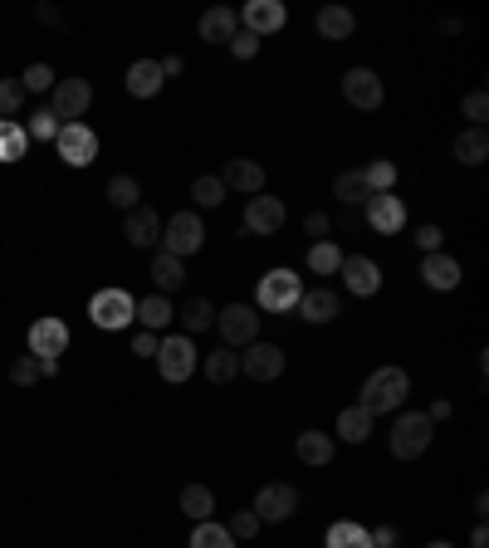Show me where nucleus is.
<instances>
[{"instance_id":"f257e3e1","label":"nucleus","mask_w":489,"mask_h":548,"mask_svg":"<svg viewBox=\"0 0 489 548\" xmlns=\"http://www.w3.org/2000/svg\"><path fill=\"white\" fill-rule=\"evenodd\" d=\"M406 392H411V377L401 372V367H377L367 382H362V397H357V407L367 411L372 421L382 416V411H397L406 402Z\"/></svg>"},{"instance_id":"f03ea898","label":"nucleus","mask_w":489,"mask_h":548,"mask_svg":"<svg viewBox=\"0 0 489 548\" xmlns=\"http://www.w3.org/2000/svg\"><path fill=\"white\" fill-rule=\"evenodd\" d=\"M431 436H436V421H431L426 411H401L397 426H392V456H397V460L426 456Z\"/></svg>"},{"instance_id":"7ed1b4c3","label":"nucleus","mask_w":489,"mask_h":548,"mask_svg":"<svg viewBox=\"0 0 489 548\" xmlns=\"http://www.w3.org/2000/svg\"><path fill=\"white\" fill-rule=\"evenodd\" d=\"M255 299H260L265 314H294V304L304 299V279L294 270H269L255 289Z\"/></svg>"},{"instance_id":"20e7f679","label":"nucleus","mask_w":489,"mask_h":548,"mask_svg":"<svg viewBox=\"0 0 489 548\" xmlns=\"http://www.w3.org/2000/svg\"><path fill=\"white\" fill-rule=\"evenodd\" d=\"M201 245H206V221H201L196 211H177V216L162 226V250H167V255H177V260L196 255Z\"/></svg>"},{"instance_id":"39448f33","label":"nucleus","mask_w":489,"mask_h":548,"mask_svg":"<svg viewBox=\"0 0 489 548\" xmlns=\"http://www.w3.org/2000/svg\"><path fill=\"white\" fill-rule=\"evenodd\" d=\"M157 372L167 382H191V372H196V343L186 333H167L157 343Z\"/></svg>"},{"instance_id":"423d86ee","label":"nucleus","mask_w":489,"mask_h":548,"mask_svg":"<svg viewBox=\"0 0 489 548\" xmlns=\"http://www.w3.org/2000/svg\"><path fill=\"white\" fill-rule=\"evenodd\" d=\"M133 309H137V299L128 289H98L89 299V319L98 323V328H108V333L128 328V323H133Z\"/></svg>"},{"instance_id":"0eeeda50","label":"nucleus","mask_w":489,"mask_h":548,"mask_svg":"<svg viewBox=\"0 0 489 548\" xmlns=\"http://www.w3.org/2000/svg\"><path fill=\"white\" fill-rule=\"evenodd\" d=\"M216 328H221L225 348H250L260 338V314H255V304H225L216 309Z\"/></svg>"},{"instance_id":"6e6552de","label":"nucleus","mask_w":489,"mask_h":548,"mask_svg":"<svg viewBox=\"0 0 489 548\" xmlns=\"http://www.w3.org/2000/svg\"><path fill=\"white\" fill-rule=\"evenodd\" d=\"M30 358H45V363H59V353H69V323L45 314V319L30 323Z\"/></svg>"},{"instance_id":"1a4fd4ad","label":"nucleus","mask_w":489,"mask_h":548,"mask_svg":"<svg viewBox=\"0 0 489 548\" xmlns=\"http://www.w3.org/2000/svg\"><path fill=\"white\" fill-rule=\"evenodd\" d=\"M54 103H49V113L59 118V123H79L84 113H89V103H93V89H89V79H59L54 84Z\"/></svg>"},{"instance_id":"9d476101","label":"nucleus","mask_w":489,"mask_h":548,"mask_svg":"<svg viewBox=\"0 0 489 548\" xmlns=\"http://www.w3.org/2000/svg\"><path fill=\"white\" fill-rule=\"evenodd\" d=\"M54 147H59V157L69 167H89L93 157H98V133H93L89 123H64L59 137H54Z\"/></svg>"},{"instance_id":"9b49d317","label":"nucleus","mask_w":489,"mask_h":548,"mask_svg":"<svg viewBox=\"0 0 489 548\" xmlns=\"http://www.w3.org/2000/svg\"><path fill=\"white\" fill-rule=\"evenodd\" d=\"M294 509H299V490L284 485V480H274V485H265V490L255 495V519H260V524H284Z\"/></svg>"},{"instance_id":"f8f14e48","label":"nucleus","mask_w":489,"mask_h":548,"mask_svg":"<svg viewBox=\"0 0 489 548\" xmlns=\"http://www.w3.org/2000/svg\"><path fill=\"white\" fill-rule=\"evenodd\" d=\"M343 98H348L353 108H362V113H372V108H382L387 89H382V79H377L372 69H348V74H343Z\"/></svg>"},{"instance_id":"ddd939ff","label":"nucleus","mask_w":489,"mask_h":548,"mask_svg":"<svg viewBox=\"0 0 489 548\" xmlns=\"http://www.w3.org/2000/svg\"><path fill=\"white\" fill-rule=\"evenodd\" d=\"M279 226H284V201H279V196L260 191V196L245 201V230H250V235H274Z\"/></svg>"},{"instance_id":"4468645a","label":"nucleus","mask_w":489,"mask_h":548,"mask_svg":"<svg viewBox=\"0 0 489 548\" xmlns=\"http://www.w3.org/2000/svg\"><path fill=\"white\" fill-rule=\"evenodd\" d=\"M240 372L255 377V382H274V377L284 372V353H279L274 343H260V338H255V343L240 353Z\"/></svg>"},{"instance_id":"2eb2a0df","label":"nucleus","mask_w":489,"mask_h":548,"mask_svg":"<svg viewBox=\"0 0 489 548\" xmlns=\"http://www.w3.org/2000/svg\"><path fill=\"white\" fill-rule=\"evenodd\" d=\"M240 20H245V30H250L255 40H265L274 30H284L289 10H284V0H250V5L240 10Z\"/></svg>"},{"instance_id":"dca6fc26","label":"nucleus","mask_w":489,"mask_h":548,"mask_svg":"<svg viewBox=\"0 0 489 548\" xmlns=\"http://www.w3.org/2000/svg\"><path fill=\"white\" fill-rule=\"evenodd\" d=\"M338 274H343L348 294H357V299H372V294L382 289V270H377L367 255H348V260L338 265Z\"/></svg>"},{"instance_id":"f3484780","label":"nucleus","mask_w":489,"mask_h":548,"mask_svg":"<svg viewBox=\"0 0 489 548\" xmlns=\"http://www.w3.org/2000/svg\"><path fill=\"white\" fill-rule=\"evenodd\" d=\"M362 206H367V226L377 230V235H392V230L406 226V206H401V196H392V191L367 196Z\"/></svg>"},{"instance_id":"a211bd4d","label":"nucleus","mask_w":489,"mask_h":548,"mask_svg":"<svg viewBox=\"0 0 489 548\" xmlns=\"http://www.w3.org/2000/svg\"><path fill=\"white\" fill-rule=\"evenodd\" d=\"M221 186H225V191H245V196H260V191H265V167H260V162H250V157H235V162H225Z\"/></svg>"},{"instance_id":"6ab92c4d","label":"nucleus","mask_w":489,"mask_h":548,"mask_svg":"<svg viewBox=\"0 0 489 548\" xmlns=\"http://www.w3.org/2000/svg\"><path fill=\"white\" fill-rule=\"evenodd\" d=\"M123 235L133 240L137 250H147V245H157V240H162V216H157L152 206H133V211H128V221H123Z\"/></svg>"},{"instance_id":"aec40b11","label":"nucleus","mask_w":489,"mask_h":548,"mask_svg":"<svg viewBox=\"0 0 489 548\" xmlns=\"http://www.w3.org/2000/svg\"><path fill=\"white\" fill-rule=\"evenodd\" d=\"M235 30H240V15H235L230 5H211V10L201 15V40H206V45H230Z\"/></svg>"},{"instance_id":"412c9836","label":"nucleus","mask_w":489,"mask_h":548,"mask_svg":"<svg viewBox=\"0 0 489 548\" xmlns=\"http://www.w3.org/2000/svg\"><path fill=\"white\" fill-rule=\"evenodd\" d=\"M133 319L142 323L147 333H157V338H162V328H172L177 309H172V299H167V294H147V299H137Z\"/></svg>"},{"instance_id":"4be33fe9","label":"nucleus","mask_w":489,"mask_h":548,"mask_svg":"<svg viewBox=\"0 0 489 548\" xmlns=\"http://www.w3.org/2000/svg\"><path fill=\"white\" fill-rule=\"evenodd\" d=\"M338 294L333 289H304V299L294 304V314H304V323H333L338 319Z\"/></svg>"},{"instance_id":"5701e85b","label":"nucleus","mask_w":489,"mask_h":548,"mask_svg":"<svg viewBox=\"0 0 489 548\" xmlns=\"http://www.w3.org/2000/svg\"><path fill=\"white\" fill-rule=\"evenodd\" d=\"M162 64L157 59H133V69H128V93L133 98H157L162 93Z\"/></svg>"},{"instance_id":"b1692460","label":"nucleus","mask_w":489,"mask_h":548,"mask_svg":"<svg viewBox=\"0 0 489 548\" xmlns=\"http://www.w3.org/2000/svg\"><path fill=\"white\" fill-rule=\"evenodd\" d=\"M421 279H426L431 289H455V284H460V260H450L445 250H436V255L421 260Z\"/></svg>"},{"instance_id":"393cba45","label":"nucleus","mask_w":489,"mask_h":548,"mask_svg":"<svg viewBox=\"0 0 489 548\" xmlns=\"http://www.w3.org/2000/svg\"><path fill=\"white\" fill-rule=\"evenodd\" d=\"M353 25L357 20L348 5H323V10H318V35H323V40H348Z\"/></svg>"},{"instance_id":"a878e982","label":"nucleus","mask_w":489,"mask_h":548,"mask_svg":"<svg viewBox=\"0 0 489 548\" xmlns=\"http://www.w3.org/2000/svg\"><path fill=\"white\" fill-rule=\"evenodd\" d=\"M206 328H216V304L201 299V294H191L186 309H181V333L191 338V333H206Z\"/></svg>"},{"instance_id":"bb28decb","label":"nucleus","mask_w":489,"mask_h":548,"mask_svg":"<svg viewBox=\"0 0 489 548\" xmlns=\"http://www.w3.org/2000/svg\"><path fill=\"white\" fill-rule=\"evenodd\" d=\"M294 451H299L304 465H328V460H333V436H328V431H299Z\"/></svg>"},{"instance_id":"cd10ccee","label":"nucleus","mask_w":489,"mask_h":548,"mask_svg":"<svg viewBox=\"0 0 489 548\" xmlns=\"http://www.w3.org/2000/svg\"><path fill=\"white\" fill-rule=\"evenodd\" d=\"M152 279H157V289H162V294L181 289V284H186V260L167 255V250H157V260H152Z\"/></svg>"},{"instance_id":"c85d7f7f","label":"nucleus","mask_w":489,"mask_h":548,"mask_svg":"<svg viewBox=\"0 0 489 548\" xmlns=\"http://www.w3.org/2000/svg\"><path fill=\"white\" fill-rule=\"evenodd\" d=\"M455 157L465 162V167H480L489 157V133L485 128H465V133L455 137Z\"/></svg>"},{"instance_id":"c756f323","label":"nucleus","mask_w":489,"mask_h":548,"mask_svg":"<svg viewBox=\"0 0 489 548\" xmlns=\"http://www.w3.org/2000/svg\"><path fill=\"white\" fill-rule=\"evenodd\" d=\"M30 152V133L15 118H0V162H20Z\"/></svg>"},{"instance_id":"7c9ffc66","label":"nucleus","mask_w":489,"mask_h":548,"mask_svg":"<svg viewBox=\"0 0 489 548\" xmlns=\"http://www.w3.org/2000/svg\"><path fill=\"white\" fill-rule=\"evenodd\" d=\"M338 436H343L348 446H362V441L372 436V416L362 407H343L338 411Z\"/></svg>"},{"instance_id":"2f4dec72","label":"nucleus","mask_w":489,"mask_h":548,"mask_svg":"<svg viewBox=\"0 0 489 548\" xmlns=\"http://www.w3.org/2000/svg\"><path fill=\"white\" fill-rule=\"evenodd\" d=\"M211 509H216L211 485H186V490H181V514H186V519L201 524V519H211Z\"/></svg>"},{"instance_id":"473e14b6","label":"nucleus","mask_w":489,"mask_h":548,"mask_svg":"<svg viewBox=\"0 0 489 548\" xmlns=\"http://www.w3.org/2000/svg\"><path fill=\"white\" fill-rule=\"evenodd\" d=\"M328 548H372V534L362 529V524H353V519H338L333 529H328V539H323Z\"/></svg>"},{"instance_id":"72a5a7b5","label":"nucleus","mask_w":489,"mask_h":548,"mask_svg":"<svg viewBox=\"0 0 489 548\" xmlns=\"http://www.w3.org/2000/svg\"><path fill=\"white\" fill-rule=\"evenodd\" d=\"M333 196L343 201V206H362L372 191H367V182H362V167H353V172H338L333 177Z\"/></svg>"},{"instance_id":"f704fd0d","label":"nucleus","mask_w":489,"mask_h":548,"mask_svg":"<svg viewBox=\"0 0 489 548\" xmlns=\"http://www.w3.org/2000/svg\"><path fill=\"white\" fill-rule=\"evenodd\" d=\"M362 182H367V191H372V196L392 191V186H397V162H387V157L367 162V167H362Z\"/></svg>"},{"instance_id":"c9c22d12","label":"nucleus","mask_w":489,"mask_h":548,"mask_svg":"<svg viewBox=\"0 0 489 548\" xmlns=\"http://www.w3.org/2000/svg\"><path fill=\"white\" fill-rule=\"evenodd\" d=\"M103 196H108V206H118V211H133V206H142V186H137V177H113Z\"/></svg>"},{"instance_id":"e433bc0d","label":"nucleus","mask_w":489,"mask_h":548,"mask_svg":"<svg viewBox=\"0 0 489 548\" xmlns=\"http://www.w3.org/2000/svg\"><path fill=\"white\" fill-rule=\"evenodd\" d=\"M191 548H235V539H230V529H225V524L201 519V524L191 529Z\"/></svg>"},{"instance_id":"4c0bfd02","label":"nucleus","mask_w":489,"mask_h":548,"mask_svg":"<svg viewBox=\"0 0 489 548\" xmlns=\"http://www.w3.org/2000/svg\"><path fill=\"white\" fill-rule=\"evenodd\" d=\"M206 377H211L216 387H225V382H235V377H240V353H230V348H221V353H211V358H206Z\"/></svg>"},{"instance_id":"58836bf2","label":"nucleus","mask_w":489,"mask_h":548,"mask_svg":"<svg viewBox=\"0 0 489 548\" xmlns=\"http://www.w3.org/2000/svg\"><path fill=\"white\" fill-rule=\"evenodd\" d=\"M338 265H343V250H338L333 240H313L309 270H313V274H338Z\"/></svg>"},{"instance_id":"ea45409f","label":"nucleus","mask_w":489,"mask_h":548,"mask_svg":"<svg viewBox=\"0 0 489 548\" xmlns=\"http://www.w3.org/2000/svg\"><path fill=\"white\" fill-rule=\"evenodd\" d=\"M191 201H196V206H221L225 201L221 177H196V182H191Z\"/></svg>"},{"instance_id":"a19ab883","label":"nucleus","mask_w":489,"mask_h":548,"mask_svg":"<svg viewBox=\"0 0 489 548\" xmlns=\"http://www.w3.org/2000/svg\"><path fill=\"white\" fill-rule=\"evenodd\" d=\"M59 128H64V123H59L49 108L30 113V142H54V137H59Z\"/></svg>"},{"instance_id":"79ce46f5","label":"nucleus","mask_w":489,"mask_h":548,"mask_svg":"<svg viewBox=\"0 0 489 548\" xmlns=\"http://www.w3.org/2000/svg\"><path fill=\"white\" fill-rule=\"evenodd\" d=\"M25 103V84L20 79H0V118H15Z\"/></svg>"},{"instance_id":"37998d69","label":"nucleus","mask_w":489,"mask_h":548,"mask_svg":"<svg viewBox=\"0 0 489 548\" xmlns=\"http://www.w3.org/2000/svg\"><path fill=\"white\" fill-rule=\"evenodd\" d=\"M10 382H15V387H35V382H45V377H40V358H30V353L15 358V363H10Z\"/></svg>"},{"instance_id":"c03bdc74","label":"nucleus","mask_w":489,"mask_h":548,"mask_svg":"<svg viewBox=\"0 0 489 548\" xmlns=\"http://www.w3.org/2000/svg\"><path fill=\"white\" fill-rule=\"evenodd\" d=\"M20 84H25V93H45V89H54L59 79H54V69H49V64H30V69L20 74Z\"/></svg>"},{"instance_id":"a18cd8bd","label":"nucleus","mask_w":489,"mask_h":548,"mask_svg":"<svg viewBox=\"0 0 489 548\" xmlns=\"http://www.w3.org/2000/svg\"><path fill=\"white\" fill-rule=\"evenodd\" d=\"M465 118H470V128H485V118H489V93L485 89L465 93Z\"/></svg>"},{"instance_id":"49530a36","label":"nucleus","mask_w":489,"mask_h":548,"mask_svg":"<svg viewBox=\"0 0 489 548\" xmlns=\"http://www.w3.org/2000/svg\"><path fill=\"white\" fill-rule=\"evenodd\" d=\"M260 534V519H255V509H240L235 519H230V539L240 544V539H255Z\"/></svg>"},{"instance_id":"de8ad7c7","label":"nucleus","mask_w":489,"mask_h":548,"mask_svg":"<svg viewBox=\"0 0 489 548\" xmlns=\"http://www.w3.org/2000/svg\"><path fill=\"white\" fill-rule=\"evenodd\" d=\"M230 54H235V59H255V54H260V40H255L250 30H235V40H230Z\"/></svg>"},{"instance_id":"09e8293b","label":"nucleus","mask_w":489,"mask_h":548,"mask_svg":"<svg viewBox=\"0 0 489 548\" xmlns=\"http://www.w3.org/2000/svg\"><path fill=\"white\" fill-rule=\"evenodd\" d=\"M441 240H445L441 226H421V230H416V250H421V255H436V250H441Z\"/></svg>"},{"instance_id":"8fccbe9b","label":"nucleus","mask_w":489,"mask_h":548,"mask_svg":"<svg viewBox=\"0 0 489 548\" xmlns=\"http://www.w3.org/2000/svg\"><path fill=\"white\" fill-rule=\"evenodd\" d=\"M157 343H162V338L142 328V333H137V338H133V353H137V358H157Z\"/></svg>"},{"instance_id":"3c124183","label":"nucleus","mask_w":489,"mask_h":548,"mask_svg":"<svg viewBox=\"0 0 489 548\" xmlns=\"http://www.w3.org/2000/svg\"><path fill=\"white\" fill-rule=\"evenodd\" d=\"M304 230H309L313 240H328V230H333V221H328V216H323V211H313L309 221H304Z\"/></svg>"},{"instance_id":"603ef678","label":"nucleus","mask_w":489,"mask_h":548,"mask_svg":"<svg viewBox=\"0 0 489 548\" xmlns=\"http://www.w3.org/2000/svg\"><path fill=\"white\" fill-rule=\"evenodd\" d=\"M372 548H397V529H392V524H382V529L372 534Z\"/></svg>"},{"instance_id":"864d4df0","label":"nucleus","mask_w":489,"mask_h":548,"mask_svg":"<svg viewBox=\"0 0 489 548\" xmlns=\"http://www.w3.org/2000/svg\"><path fill=\"white\" fill-rule=\"evenodd\" d=\"M157 64H162V79H177L181 69H186V64H181L177 54H172V59H157Z\"/></svg>"},{"instance_id":"5fc2aeb1","label":"nucleus","mask_w":489,"mask_h":548,"mask_svg":"<svg viewBox=\"0 0 489 548\" xmlns=\"http://www.w3.org/2000/svg\"><path fill=\"white\" fill-rule=\"evenodd\" d=\"M450 402H431V411H426V416H431V421H450Z\"/></svg>"},{"instance_id":"6e6d98bb","label":"nucleus","mask_w":489,"mask_h":548,"mask_svg":"<svg viewBox=\"0 0 489 548\" xmlns=\"http://www.w3.org/2000/svg\"><path fill=\"white\" fill-rule=\"evenodd\" d=\"M426 548H455V544H445V539H436V544H426Z\"/></svg>"}]
</instances>
